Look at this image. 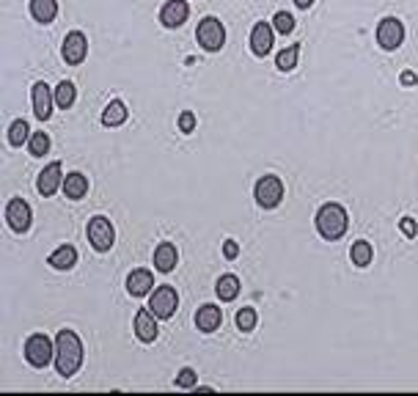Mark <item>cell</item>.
<instances>
[{
  "label": "cell",
  "instance_id": "24",
  "mask_svg": "<svg viewBox=\"0 0 418 396\" xmlns=\"http://www.w3.org/2000/svg\"><path fill=\"white\" fill-rule=\"evenodd\" d=\"M74 97H77L74 83H69V80L58 83V88H55V105H58V108H72V105H74Z\"/></svg>",
  "mask_w": 418,
  "mask_h": 396
},
{
  "label": "cell",
  "instance_id": "11",
  "mask_svg": "<svg viewBox=\"0 0 418 396\" xmlns=\"http://www.w3.org/2000/svg\"><path fill=\"white\" fill-rule=\"evenodd\" d=\"M190 14V6L188 0H168L163 8H160V22L166 28H179Z\"/></svg>",
  "mask_w": 418,
  "mask_h": 396
},
{
  "label": "cell",
  "instance_id": "3",
  "mask_svg": "<svg viewBox=\"0 0 418 396\" xmlns=\"http://www.w3.org/2000/svg\"><path fill=\"white\" fill-rule=\"evenodd\" d=\"M113 239H116V234H113V226H110L108 217L97 215V217L88 220V242L94 245V250H99V253L110 250V248H113Z\"/></svg>",
  "mask_w": 418,
  "mask_h": 396
},
{
  "label": "cell",
  "instance_id": "34",
  "mask_svg": "<svg viewBox=\"0 0 418 396\" xmlns=\"http://www.w3.org/2000/svg\"><path fill=\"white\" fill-rule=\"evenodd\" d=\"M237 253H239V245H237L234 239H226V242H223V256H226V259H237Z\"/></svg>",
  "mask_w": 418,
  "mask_h": 396
},
{
  "label": "cell",
  "instance_id": "29",
  "mask_svg": "<svg viewBox=\"0 0 418 396\" xmlns=\"http://www.w3.org/2000/svg\"><path fill=\"white\" fill-rule=\"evenodd\" d=\"M237 328H239L242 333H250V330L256 328V311H253V308H239V314H237Z\"/></svg>",
  "mask_w": 418,
  "mask_h": 396
},
{
  "label": "cell",
  "instance_id": "19",
  "mask_svg": "<svg viewBox=\"0 0 418 396\" xmlns=\"http://www.w3.org/2000/svg\"><path fill=\"white\" fill-rule=\"evenodd\" d=\"M47 264H50V267H55V270H69V267H74V264H77V250H74L72 245H61L55 253H50Z\"/></svg>",
  "mask_w": 418,
  "mask_h": 396
},
{
  "label": "cell",
  "instance_id": "5",
  "mask_svg": "<svg viewBox=\"0 0 418 396\" xmlns=\"http://www.w3.org/2000/svg\"><path fill=\"white\" fill-rule=\"evenodd\" d=\"M253 196H256V204H259L261 209H275V206L281 204V198H283V185H281L278 177H261V179L256 182Z\"/></svg>",
  "mask_w": 418,
  "mask_h": 396
},
{
  "label": "cell",
  "instance_id": "22",
  "mask_svg": "<svg viewBox=\"0 0 418 396\" xmlns=\"http://www.w3.org/2000/svg\"><path fill=\"white\" fill-rule=\"evenodd\" d=\"M124 119H127V105H124L121 99H113V102L105 108V113H102V124H105V127H119Z\"/></svg>",
  "mask_w": 418,
  "mask_h": 396
},
{
  "label": "cell",
  "instance_id": "6",
  "mask_svg": "<svg viewBox=\"0 0 418 396\" xmlns=\"http://www.w3.org/2000/svg\"><path fill=\"white\" fill-rule=\"evenodd\" d=\"M25 358H28L30 366L44 369V366L52 361V341H50L47 336H41V333L30 336V339L25 341Z\"/></svg>",
  "mask_w": 418,
  "mask_h": 396
},
{
  "label": "cell",
  "instance_id": "33",
  "mask_svg": "<svg viewBox=\"0 0 418 396\" xmlns=\"http://www.w3.org/2000/svg\"><path fill=\"white\" fill-rule=\"evenodd\" d=\"M399 228H402V234H408V237H416L418 234V226L413 217H402V220H399Z\"/></svg>",
  "mask_w": 418,
  "mask_h": 396
},
{
  "label": "cell",
  "instance_id": "13",
  "mask_svg": "<svg viewBox=\"0 0 418 396\" xmlns=\"http://www.w3.org/2000/svg\"><path fill=\"white\" fill-rule=\"evenodd\" d=\"M58 188H63V171H61V163L55 160L39 174V193L41 196H55Z\"/></svg>",
  "mask_w": 418,
  "mask_h": 396
},
{
  "label": "cell",
  "instance_id": "21",
  "mask_svg": "<svg viewBox=\"0 0 418 396\" xmlns=\"http://www.w3.org/2000/svg\"><path fill=\"white\" fill-rule=\"evenodd\" d=\"M86 190H88V179L83 177V174H69V177H63V193H66V198H83L86 196Z\"/></svg>",
  "mask_w": 418,
  "mask_h": 396
},
{
  "label": "cell",
  "instance_id": "9",
  "mask_svg": "<svg viewBox=\"0 0 418 396\" xmlns=\"http://www.w3.org/2000/svg\"><path fill=\"white\" fill-rule=\"evenodd\" d=\"M30 206H28V201H22V198H11L8 201V206H6V223H8V228L11 231H17V234H22V231H28L30 228Z\"/></svg>",
  "mask_w": 418,
  "mask_h": 396
},
{
  "label": "cell",
  "instance_id": "16",
  "mask_svg": "<svg viewBox=\"0 0 418 396\" xmlns=\"http://www.w3.org/2000/svg\"><path fill=\"white\" fill-rule=\"evenodd\" d=\"M152 286H155V278H152V273H149V270H132V273L127 275V292H130L132 297H143V295H149V292H152Z\"/></svg>",
  "mask_w": 418,
  "mask_h": 396
},
{
  "label": "cell",
  "instance_id": "8",
  "mask_svg": "<svg viewBox=\"0 0 418 396\" xmlns=\"http://www.w3.org/2000/svg\"><path fill=\"white\" fill-rule=\"evenodd\" d=\"M177 303H179L177 292H174L171 286H160V289H155V292H152L149 308H152V314H155L157 319H171V317H174V311H177Z\"/></svg>",
  "mask_w": 418,
  "mask_h": 396
},
{
  "label": "cell",
  "instance_id": "10",
  "mask_svg": "<svg viewBox=\"0 0 418 396\" xmlns=\"http://www.w3.org/2000/svg\"><path fill=\"white\" fill-rule=\"evenodd\" d=\"M86 52H88V41H86V36H83L80 30L66 33V39H63V61H66V63H72V66H77V63H83Z\"/></svg>",
  "mask_w": 418,
  "mask_h": 396
},
{
  "label": "cell",
  "instance_id": "4",
  "mask_svg": "<svg viewBox=\"0 0 418 396\" xmlns=\"http://www.w3.org/2000/svg\"><path fill=\"white\" fill-rule=\"evenodd\" d=\"M196 39H199V44H201L207 52H217V50L223 47V41H226V30H223V25H220L215 17H204V19L199 22Z\"/></svg>",
  "mask_w": 418,
  "mask_h": 396
},
{
  "label": "cell",
  "instance_id": "28",
  "mask_svg": "<svg viewBox=\"0 0 418 396\" xmlns=\"http://www.w3.org/2000/svg\"><path fill=\"white\" fill-rule=\"evenodd\" d=\"M28 149L33 157H44L50 152V135L47 132H33L30 141H28Z\"/></svg>",
  "mask_w": 418,
  "mask_h": 396
},
{
  "label": "cell",
  "instance_id": "7",
  "mask_svg": "<svg viewBox=\"0 0 418 396\" xmlns=\"http://www.w3.org/2000/svg\"><path fill=\"white\" fill-rule=\"evenodd\" d=\"M402 41H405V25L397 17H386L377 25V44L383 50H397Z\"/></svg>",
  "mask_w": 418,
  "mask_h": 396
},
{
  "label": "cell",
  "instance_id": "26",
  "mask_svg": "<svg viewBox=\"0 0 418 396\" xmlns=\"http://www.w3.org/2000/svg\"><path fill=\"white\" fill-rule=\"evenodd\" d=\"M350 259H352V264H358V267H369V264H372V245H369V242H364V239L352 242Z\"/></svg>",
  "mask_w": 418,
  "mask_h": 396
},
{
  "label": "cell",
  "instance_id": "1",
  "mask_svg": "<svg viewBox=\"0 0 418 396\" xmlns=\"http://www.w3.org/2000/svg\"><path fill=\"white\" fill-rule=\"evenodd\" d=\"M83 364V341L74 330H61L55 336V369L61 377L77 375Z\"/></svg>",
  "mask_w": 418,
  "mask_h": 396
},
{
  "label": "cell",
  "instance_id": "14",
  "mask_svg": "<svg viewBox=\"0 0 418 396\" xmlns=\"http://www.w3.org/2000/svg\"><path fill=\"white\" fill-rule=\"evenodd\" d=\"M33 113L41 121H47L50 113H52V91H50L47 83H36L33 86Z\"/></svg>",
  "mask_w": 418,
  "mask_h": 396
},
{
  "label": "cell",
  "instance_id": "17",
  "mask_svg": "<svg viewBox=\"0 0 418 396\" xmlns=\"http://www.w3.org/2000/svg\"><path fill=\"white\" fill-rule=\"evenodd\" d=\"M220 322H223V311L217 308V306H201L199 308V314H196V328L199 330H204V333H212V330H217L220 328Z\"/></svg>",
  "mask_w": 418,
  "mask_h": 396
},
{
  "label": "cell",
  "instance_id": "32",
  "mask_svg": "<svg viewBox=\"0 0 418 396\" xmlns=\"http://www.w3.org/2000/svg\"><path fill=\"white\" fill-rule=\"evenodd\" d=\"M179 130H182V132H193V130H196V116H193L190 110H185V113L179 116Z\"/></svg>",
  "mask_w": 418,
  "mask_h": 396
},
{
  "label": "cell",
  "instance_id": "30",
  "mask_svg": "<svg viewBox=\"0 0 418 396\" xmlns=\"http://www.w3.org/2000/svg\"><path fill=\"white\" fill-rule=\"evenodd\" d=\"M272 22H275V30H278V33H292V30H295V17H292L289 11H278Z\"/></svg>",
  "mask_w": 418,
  "mask_h": 396
},
{
  "label": "cell",
  "instance_id": "36",
  "mask_svg": "<svg viewBox=\"0 0 418 396\" xmlns=\"http://www.w3.org/2000/svg\"><path fill=\"white\" fill-rule=\"evenodd\" d=\"M295 3H297V8H308L314 0H295Z\"/></svg>",
  "mask_w": 418,
  "mask_h": 396
},
{
  "label": "cell",
  "instance_id": "23",
  "mask_svg": "<svg viewBox=\"0 0 418 396\" xmlns=\"http://www.w3.org/2000/svg\"><path fill=\"white\" fill-rule=\"evenodd\" d=\"M297 58H300V47L292 44V47H286V50H281V52L275 55V66H278L281 72H289V69L297 66Z\"/></svg>",
  "mask_w": 418,
  "mask_h": 396
},
{
  "label": "cell",
  "instance_id": "18",
  "mask_svg": "<svg viewBox=\"0 0 418 396\" xmlns=\"http://www.w3.org/2000/svg\"><path fill=\"white\" fill-rule=\"evenodd\" d=\"M155 267L160 273H171L177 267V248L171 242H160L155 250Z\"/></svg>",
  "mask_w": 418,
  "mask_h": 396
},
{
  "label": "cell",
  "instance_id": "31",
  "mask_svg": "<svg viewBox=\"0 0 418 396\" xmlns=\"http://www.w3.org/2000/svg\"><path fill=\"white\" fill-rule=\"evenodd\" d=\"M177 386L179 388H193L196 386V372L193 369H182L179 377H177Z\"/></svg>",
  "mask_w": 418,
  "mask_h": 396
},
{
  "label": "cell",
  "instance_id": "15",
  "mask_svg": "<svg viewBox=\"0 0 418 396\" xmlns=\"http://www.w3.org/2000/svg\"><path fill=\"white\" fill-rule=\"evenodd\" d=\"M135 336L146 344L157 339V317L152 314V308H143L135 314Z\"/></svg>",
  "mask_w": 418,
  "mask_h": 396
},
{
  "label": "cell",
  "instance_id": "27",
  "mask_svg": "<svg viewBox=\"0 0 418 396\" xmlns=\"http://www.w3.org/2000/svg\"><path fill=\"white\" fill-rule=\"evenodd\" d=\"M239 295V281H237V275H223L220 281H217V297L220 300H234Z\"/></svg>",
  "mask_w": 418,
  "mask_h": 396
},
{
  "label": "cell",
  "instance_id": "12",
  "mask_svg": "<svg viewBox=\"0 0 418 396\" xmlns=\"http://www.w3.org/2000/svg\"><path fill=\"white\" fill-rule=\"evenodd\" d=\"M250 50H253V55H259V58H264V55L272 50V25H270V22H256V25H253Z\"/></svg>",
  "mask_w": 418,
  "mask_h": 396
},
{
  "label": "cell",
  "instance_id": "25",
  "mask_svg": "<svg viewBox=\"0 0 418 396\" xmlns=\"http://www.w3.org/2000/svg\"><path fill=\"white\" fill-rule=\"evenodd\" d=\"M30 130H28V121H22V119H17L11 127H8V143L11 146H22V143H28L30 141Z\"/></svg>",
  "mask_w": 418,
  "mask_h": 396
},
{
  "label": "cell",
  "instance_id": "35",
  "mask_svg": "<svg viewBox=\"0 0 418 396\" xmlns=\"http://www.w3.org/2000/svg\"><path fill=\"white\" fill-rule=\"evenodd\" d=\"M399 80H402V86H416L418 83L416 72H402V75H399Z\"/></svg>",
  "mask_w": 418,
  "mask_h": 396
},
{
  "label": "cell",
  "instance_id": "2",
  "mask_svg": "<svg viewBox=\"0 0 418 396\" xmlns=\"http://www.w3.org/2000/svg\"><path fill=\"white\" fill-rule=\"evenodd\" d=\"M317 228L325 239H341V234L347 231V212L341 204L330 201L317 212Z\"/></svg>",
  "mask_w": 418,
  "mask_h": 396
},
{
  "label": "cell",
  "instance_id": "20",
  "mask_svg": "<svg viewBox=\"0 0 418 396\" xmlns=\"http://www.w3.org/2000/svg\"><path fill=\"white\" fill-rule=\"evenodd\" d=\"M30 14L36 22H50L58 14V0H30Z\"/></svg>",
  "mask_w": 418,
  "mask_h": 396
}]
</instances>
